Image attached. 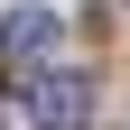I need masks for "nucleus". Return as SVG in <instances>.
<instances>
[{"mask_svg":"<svg viewBox=\"0 0 130 130\" xmlns=\"http://www.w3.org/2000/svg\"><path fill=\"white\" fill-rule=\"evenodd\" d=\"M28 111H37L46 130H84V121H93V93H84V74H37Z\"/></svg>","mask_w":130,"mask_h":130,"instance_id":"2","label":"nucleus"},{"mask_svg":"<svg viewBox=\"0 0 130 130\" xmlns=\"http://www.w3.org/2000/svg\"><path fill=\"white\" fill-rule=\"evenodd\" d=\"M46 37H56V9H9V28H0V84H19L46 56Z\"/></svg>","mask_w":130,"mask_h":130,"instance_id":"1","label":"nucleus"}]
</instances>
